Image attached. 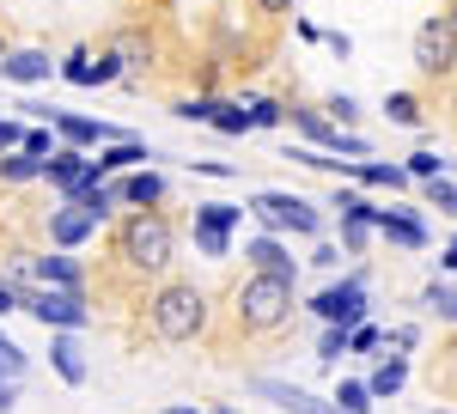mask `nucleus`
I'll list each match as a JSON object with an SVG mask.
<instances>
[{"mask_svg": "<svg viewBox=\"0 0 457 414\" xmlns=\"http://www.w3.org/2000/svg\"><path fill=\"white\" fill-rule=\"evenodd\" d=\"M293 317H299V299H293V280L287 275H256V269H245V275L232 280V293H226V329L245 335V342L281 335Z\"/></svg>", "mask_w": 457, "mask_h": 414, "instance_id": "1", "label": "nucleus"}, {"mask_svg": "<svg viewBox=\"0 0 457 414\" xmlns=\"http://www.w3.org/2000/svg\"><path fill=\"white\" fill-rule=\"evenodd\" d=\"M110 256H116V269L129 280H165L177 262V226L171 213H159V207H135V213H122L116 219V232H110Z\"/></svg>", "mask_w": 457, "mask_h": 414, "instance_id": "2", "label": "nucleus"}, {"mask_svg": "<svg viewBox=\"0 0 457 414\" xmlns=\"http://www.w3.org/2000/svg\"><path fill=\"white\" fill-rule=\"evenodd\" d=\"M208 323H213V305H208V293H202L195 280L165 275L159 286H153V299H146V335H153L159 347L202 342V335H208Z\"/></svg>", "mask_w": 457, "mask_h": 414, "instance_id": "3", "label": "nucleus"}, {"mask_svg": "<svg viewBox=\"0 0 457 414\" xmlns=\"http://www.w3.org/2000/svg\"><path fill=\"white\" fill-rule=\"evenodd\" d=\"M415 73L421 79H457V6L421 19V31H415Z\"/></svg>", "mask_w": 457, "mask_h": 414, "instance_id": "4", "label": "nucleus"}, {"mask_svg": "<svg viewBox=\"0 0 457 414\" xmlns=\"http://www.w3.org/2000/svg\"><path fill=\"white\" fill-rule=\"evenodd\" d=\"M19 310H31L43 329H86L92 310L79 293H62V286H19Z\"/></svg>", "mask_w": 457, "mask_h": 414, "instance_id": "5", "label": "nucleus"}, {"mask_svg": "<svg viewBox=\"0 0 457 414\" xmlns=\"http://www.w3.org/2000/svg\"><path fill=\"white\" fill-rule=\"evenodd\" d=\"M250 213L269 226V232H323V213H317L305 195H287V189H262L256 202H250Z\"/></svg>", "mask_w": 457, "mask_h": 414, "instance_id": "6", "label": "nucleus"}, {"mask_svg": "<svg viewBox=\"0 0 457 414\" xmlns=\"http://www.w3.org/2000/svg\"><path fill=\"white\" fill-rule=\"evenodd\" d=\"M312 310L323 317V323H336V329L366 323V280L353 275V280H342V286H323V293L312 299Z\"/></svg>", "mask_w": 457, "mask_h": 414, "instance_id": "7", "label": "nucleus"}, {"mask_svg": "<svg viewBox=\"0 0 457 414\" xmlns=\"http://www.w3.org/2000/svg\"><path fill=\"white\" fill-rule=\"evenodd\" d=\"M250 390H256V396H269V402H275V409H287V414H342V409H329V402H317L312 390L281 384V378H256Z\"/></svg>", "mask_w": 457, "mask_h": 414, "instance_id": "8", "label": "nucleus"}, {"mask_svg": "<svg viewBox=\"0 0 457 414\" xmlns=\"http://www.w3.org/2000/svg\"><path fill=\"white\" fill-rule=\"evenodd\" d=\"M245 262L256 269V275H287V280H299V262L287 256V244L275 238V232H262V238H250V244H245Z\"/></svg>", "mask_w": 457, "mask_h": 414, "instance_id": "9", "label": "nucleus"}, {"mask_svg": "<svg viewBox=\"0 0 457 414\" xmlns=\"http://www.w3.org/2000/svg\"><path fill=\"white\" fill-rule=\"evenodd\" d=\"M372 226H378V238L396 244V250H427V226L415 213H396V207H378L372 213Z\"/></svg>", "mask_w": 457, "mask_h": 414, "instance_id": "10", "label": "nucleus"}, {"mask_svg": "<svg viewBox=\"0 0 457 414\" xmlns=\"http://www.w3.org/2000/svg\"><path fill=\"white\" fill-rule=\"evenodd\" d=\"M43 177H49L55 189H68V195H73L86 177H98V171H92V159H86L79 146H62V153H49V159H43Z\"/></svg>", "mask_w": 457, "mask_h": 414, "instance_id": "11", "label": "nucleus"}, {"mask_svg": "<svg viewBox=\"0 0 457 414\" xmlns=\"http://www.w3.org/2000/svg\"><path fill=\"white\" fill-rule=\"evenodd\" d=\"M55 62L43 55V49H6L0 55V79H12V86H37V79H49Z\"/></svg>", "mask_w": 457, "mask_h": 414, "instance_id": "12", "label": "nucleus"}, {"mask_svg": "<svg viewBox=\"0 0 457 414\" xmlns=\"http://www.w3.org/2000/svg\"><path fill=\"white\" fill-rule=\"evenodd\" d=\"M110 55H116L129 73H146L153 68V37H146L141 25H122V31L110 37Z\"/></svg>", "mask_w": 457, "mask_h": 414, "instance_id": "13", "label": "nucleus"}, {"mask_svg": "<svg viewBox=\"0 0 457 414\" xmlns=\"http://www.w3.org/2000/svg\"><path fill=\"white\" fill-rule=\"evenodd\" d=\"M92 232H98V219H92V213H86L79 202H73V207H62V213L49 219V238L62 244V250H79V244L92 238Z\"/></svg>", "mask_w": 457, "mask_h": 414, "instance_id": "14", "label": "nucleus"}, {"mask_svg": "<svg viewBox=\"0 0 457 414\" xmlns=\"http://www.w3.org/2000/svg\"><path fill=\"white\" fill-rule=\"evenodd\" d=\"M427 384H433V396H457V335L427 353Z\"/></svg>", "mask_w": 457, "mask_h": 414, "instance_id": "15", "label": "nucleus"}, {"mask_svg": "<svg viewBox=\"0 0 457 414\" xmlns=\"http://www.w3.org/2000/svg\"><path fill=\"white\" fill-rule=\"evenodd\" d=\"M141 159H146V140H135V135H129V140H110L104 153L92 159V171H98V183H104L110 171H135Z\"/></svg>", "mask_w": 457, "mask_h": 414, "instance_id": "16", "label": "nucleus"}, {"mask_svg": "<svg viewBox=\"0 0 457 414\" xmlns=\"http://www.w3.org/2000/svg\"><path fill=\"white\" fill-rule=\"evenodd\" d=\"M110 195H116V202H135V207H159L165 202V177L159 171H135L129 183H116Z\"/></svg>", "mask_w": 457, "mask_h": 414, "instance_id": "17", "label": "nucleus"}, {"mask_svg": "<svg viewBox=\"0 0 457 414\" xmlns=\"http://www.w3.org/2000/svg\"><path fill=\"white\" fill-rule=\"evenodd\" d=\"M49 366L62 372V384H86V360H79V342H73V329H62V335L49 342Z\"/></svg>", "mask_w": 457, "mask_h": 414, "instance_id": "18", "label": "nucleus"}, {"mask_svg": "<svg viewBox=\"0 0 457 414\" xmlns=\"http://www.w3.org/2000/svg\"><path fill=\"white\" fill-rule=\"evenodd\" d=\"M37 280H43V286H62V293H79V299H86V275H79V262H68V256H43V262H37Z\"/></svg>", "mask_w": 457, "mask_h": 414, "instance_id": "19", "label": "nucleus"}, {"mask_svg": "<svg viewBox=\"0 0 457 414\" xmlns=\"http://www.w3.org/2000/svg\"><path fill=\"white\" fill-rule=\"evenodd\" d=\"M31 177H43V159L37 153H25V146L0 153V183H31Z\"/></svg>", "mask_w": 457, "mask_h": 414, "instance_id": "20", "label": "nucleus"}, {"mask_svg": "<svg viewBox=\"0 0 457 414\" xmlns=\"http://www.w3.org/2000/svg\"><path fill=\"white\" fill-rule=\"evenodd\" d=\"M385 116L396 122V128H421V122H427V104L415 98V92H390V98H385Z\"/></svg>", "mask_w": 457, "mask_h": 414, "instance_id": "21", "label": "nucleus"}, {"mask_svg": "<svg viewBox=\"0 0 457 414\" xmlns=\"http://www.w3.org/2000/svg\"><path fill=\"white\" fill-rule=\"evenodd\" d=\"M360 183H372V189H409V171L403 165H385V159H366V165H353Z\"/></svg>", "mask_w": 457, "mask_h": 414, "instance_id": "22", "label": "nucleus"}, {"mask_svg": "<svg viewBox=\"0 0 457 414\" xmlns=\"http://www.w3.org/2000/svg\"><path fill=\"white\" fill-rule=\"evenodd\" d=\"M403 384H409V360H403V353H390L385 366H378V372L366 378V390H372V396H396Z\"/></svg>", "mask_w": 457, "mask_h": 414, "instance_id": "23", "label": "nucleus"}, {"mask_svg": "<svg viewBox=\"0 0 457 414\" xmlns=\"http://www.w3.org/2000/svg\"><path fill=\"white\" fill-rule=\"evenodd\" d=\"M195 226H202V232H232V226H238V207L232 202H202L195 207Z\"/></svg>", "mask_w": 457, "mask_h": 414, "instance_id": "24", "label": "nucleus"}, {"mask_svg": "<svg viewBox=\"0 0 457 414\" xmlns=\"http://www.w3.org/2000/svg\"><path fill=\"white\" fill-rule=\"evenodd\" d=\"M220 135H250V110L245 104H213V116H208Z\"/></svg>", "mask_w": 457, "mask_h": 414, "instance_id": "25", "label": "nucleus"}, {"mask_svg": "<svg viewBox=\"0 0 457 414\" xmlns=\"http://www.w3.org/2000/svg\"><path fill=\"white\" fill-rule=\"evenodd\" d=\"M421 305L433 310V317H445V323H457V286H439V280H433V286L421 293Z\"/></svg>", "mask_w": 457, "mask_h": 414, "instance_id": "26", "label": "nucleus"}, {"mask_svg": "<svg viewBox=\"0 0 457 414\" xmlns=\"http://www.w3.org/2000/svg\"><path fill=\"white\" fill-rule=\"evenodd\" d=\"M336 409H342V414H366V409H372V390H366V384H336Z\"/></svg>", "mask_w": 457, "mask_h": 414, "instance_id": "27", "label": "nucleus"}, {"mask_svg": "<svg viewBox=\"0 0 457 414\" xmlns=\"http://www.w3.org/2000/svg\"><path fill=\"white\" fill-rule=\"evenodd\" d=\"M62 73H68L73 86H98V62H92V55H86V49H73L68 62H62Z\"/></svg>", "mask_w": 457, "mask_h": 414, "instance_id": "28", "label": "nucleus"}, {"mask_svg": "<svg viewBox=\"0 0 457 414\" xmlns=\"http://www.w3.org/2000/svg\"><path fill=\"white\" fill-rule=\"evenodd\" d=\"M0 378L6 384L25 378V353H19V342H6V335H0Z\"/></svg>", "mask_w": 457, "mask_h": 414, "instance_id": "29", "label": "nucleus"}, {"mask_svg": "<svg viewBox=\"0 0 457 414\" xmlns=\"http://www.w3.org/2000/svg\"><path fill=\"white\" fill-rule=\"evenodd\" d=\"M372 347H385V329H372V323H353V329H348V353H372Z\"/></svg>", "mask_w": 457, "mask_h": 414, "instance_id": "30", "label": "nucleus"}, {"mask_svg": "<svg viewBox=\"0 0 457 414\" xmlns=\"http://www.w3.org/2000/svg\"><path fill=\"white\" fill-rule=\"evenodd\" d=\"M342 353H348V329H336V323H329V329H323V342H317V360L329 366V360H342Z\"/></svg>", "mask_w": 457, "mask_h": 414, "instance_id": "31", "label": "nucleus"}, {"mask_svg": "<svg viewBox=\"0 0 457 414\" xmlns=\"http://www.w3.org/2000/svg\"><path fill=\"white\" fill-rule=\"evenodd\" d=\"M323 110H329V122H336V128H353V116H360V104H353L348 92H336V98L323 104Z\"/></svg>", "mask_w": 457, "mask_h": 414, "instance_id": "32", "label": "nucleus"}, {"mask_svg": "<svg viewBox=\"0 0 457 414\" xmlns=\"http://www.w3.org/2000/svg\"><path fill=\"white\" fill-rule=\"evenodd\" d=\"M287 116V104H275V98H262V104H250V128H275Z\"/></svg>", "mask_w": 457, "mask_h": 414, "instance_id": "33", "label": "nucleus"}, {"mask_svg": "<svg viewBox=\"0 0 457 414\" xmlns=\"http://www.w3.org/2000/svg\"><path fill=\"white\" fill-rule=\"evenodd\" d=\"M427 202L439 207V213H452V219H457V189H452V183H439V177H433V183H427Z\"/></svg>", "mask_w": 457, "mask_h": 414, "instance_id": "34", "label": "nucleus"}, {"mask_svg": "<svg viewBox=\"0 0 457 414\" xmlns=\"http://www.w3.org/2000/svg\"><path fill=\"white\" fill-rule=\"evenodd\" d=\"M195 250H202V256H226V250H232V238H226V232H202V226H195Z\"/></svg>", "mask_w": 457, "mask_h": 414, "instance_id": "35", "label": "nucleus"}, {"mask_svg": "<svg viewBox=\"0 0 457 414\" xmlns=\"http://www.w3.org/2000/svg\"><path fill=\"white\" fill-rule=\"evenodd\" d=\"M177 116H183V122H208V116H213V98H183V104H177Z\"/></svg>", "mask_w": 457, "mask_h": 414, "instance_id": "36", "label": "nucleus"}, {"mask_svg": "<svg viewBox=\"0 0 457 414\" xmlns=\"http://www.w3.org/2000/svg\"><path fill=\"white\" fill-rule=\"evenodd\" d=\"M250 12L275 25V19H287V12H293V0H250Z\"/></svg>", "mask_w": 457, "mask_h": 414, "instance_id": "37", "label": "nucleus"}, {"mask_svg": "<svg viewBox=\"0 0 457 414\" xmlns=\"http://www.w3.org/2000/svg\"><path fill=\"white\" fill-rule=\"evenodd\" d=\"M409 177H427V183H433V177H439V159H433V153H409Z\"/></svg>", "mask_w": 457, "mask_h": 414, "instance_id": "38", "label": "nucleus"}, {"mask_svg": "<svg viewBox=\"0 0 457 414\" xmlns=\"http://www.w3.org/2000/svg\"><path fill=\"white\" fill-rule=\"evenodd\" d=\"M342 250H353V256L366 250V226L360 219H342Z\"/></svg>", "mask_w": 457, "mask_h": 414, "instance_id": "39", "label": "nucleus"}, {"mask_svg": "<svg viewBox=\"0 0 457 414\" xmlns=\"http://www.w3.org/2000/svg\"><path fill=\"white\" fill-rule=\"evenodd\" d=\"M12 146H25V128L19 122H0V153H12Z\"/></svg>", "mask_w": 457, "mask_h": 414, "instance_id": "40", "label": "nucleus"}, {"mask_svg": "<svg viewBox=\"0 0 457 414\" xmlns=\"http://www.w3.org/2000/svg\"><path fill=\"white\" fill-rule=\"evenodd\" d=\"M25 153H37V159H43V153H55V146H49V135H43V128H25Z\"/></svg>", "mask_w": 457, "mask_h": 414, "instance_id": "41", "label": "nucleus"}, {"mask_svg": "<svg viewBox=\"0 0 457 414\" xmlns=\"http://www.w3.org/2000/svg\"><path fill=\"white\" fill-rule=\"evenodd\" d=\"M6 310H19V286H12V280H0V317H6Z\"/></svg>", "mask_w": 457, "mask_h": 414, "instance_id": "42", "label": "nucleus"}, {"mask_svg": "<svg viewBox=\"0 0 457 414\" xmlns=\"http://www.w3.org/2000/svg\"><path fill=\"white\" fill-rule=\"evenodd\" d=\"M439 262H445V275H457V238H452V250H445Z\"/></svg>", "mask_w": 457, "mask_h": 414, "instance_id": "43", "label": "nucleus"}, {"mask_svg": "<svg viewBox=\"0 0 457 414\" xmlns=\"http://www.w3.org/2000/svg\"><path fill=\"white\" fill-rule=\"evenodd\" d=\"M171 414H195V409H171Z\"/></svg>", "mask_w": 457, "mask_h": 414, "instance_id": "44", "label": "nucleus"}, {"mask_svg": "<svg viewBox=\"0 0 457 414\" xmlns=\"http://www.w3.org/2000/svg\"><path fill=\"white\" fill-rule=\"evenodd\" d=\"M220 414H232V409H220Z\"/></svg>", "mask_w": 457, "mask_h": 414, "instance_id": "45", "label": "nucleus"}, {"mask_svg": "<svg viewBox=\"0 0 457 414\" xmlns=\"http://www.w3.org/2000/svg\"><path fill=\"white\" fill-rule=\"evenodd\" d=\"M452 110H457V98H452Z\"/></svg>", "mask_w": 457, "mask_h": 414, "instance_id": "46", "label": "nucleus"}]
</instances>
